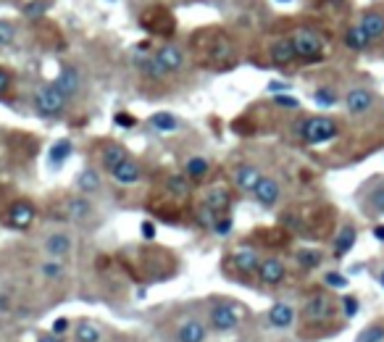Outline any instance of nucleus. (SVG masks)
<instances>
[{
  "label": "nucleus",
  "instance_id": "obj_1",
  "mask_svg": "<svg viewBox=\"0 0 384 342\" xmlns=\"http://www.w3.org/2000/svg\"><path fill=\"white\" fill-rule=\"evenodd\" d=\"M205 321H208V329H214L216 334H229L242 324V308L232 303L229 298H214Z\"/></svg>",
  "mask_w": 384,
  "mask_h": 342
},
{
  "label": "nucleus",
  "instance_id": "obj_2",
  "mask_svg": "<svg viewBox=\"0 0 384 342\" xmlns=\"http://www.w3.org/2000/svg\"><path fill=\"white\" fill-rule=\"evenodd\" d=\"M32 103H34V111H37L40 116H45V119H58V116H64V111H66L68 95L55 85V79H53V82H45V85L37 87Z\"/></svg>",
  "mask_w": 384,
  "mask_h": 342
},
{
  "label": "nucleus",
  "instance_id": "obj_3",
  "mask_svg": "<svg viewBox=\"0 0 384 342\" xmlns=\"http://www.w3.org/2000/svg\"><path fill=\"white\" fill-rule=\"evenodd\" d=\"M290 42H292L295 58H300L305 64H316V61H321V58L327 55V45H324V40H321V34L313 32V29H305V27H303L298 32H292Z\"/></svg>",
  "mask_w": 384,
  "mask_h": 342
},
{
  "label": "nucleus",
  "instance_id": "obj_4",
  "mask_svg": "<svg viewBox=\"0 0 384 342\" xmlns=\"http://www.w3.org/2000/svg\"><path fill=\"white\" fill-rule=\"evenodd\" d=\"M340 135V124L329 116H311L300 124V137L308 145H324Z\"/></svg>",
  "mask_w": 384,
  "mask_h": 342
},
{
  "label": "nucleus",
  "instance_id": "obj_5",
  "mask_svg": "<svg viewBox=\"0 0 384 342\" xmlns=\"http://www.w3.org/2000/svg\"><path fill=\"white\" fill-rule=\"evenodd\" d=\"M258 282L266 285V287H279L287 282V263L277 256L261 258V266H258Z\"/></svg>",
  "mask_w": 384,
  "mask_h": 342
},
{
  "label": "nucleus",
  "instance_id": "obj_6",
  "mask_svg": "<svg viewBox=\"0 0 384 342\" xmlns=\"http://www.w3.org/2000/svg\"><path fill=\"white\" fill-rule=\"evenodd\" d=\"M208 340V321L198 316H184L174 329V342H205Z\"/></svg>",
  "mask_w": 384,
  "mask_h": 342
},
{
  "label": "nucleus",
  "instance_id": "obj_7",
  "mask_svg": "<svg viewBox=\"0 0 384 342\" xmlns=\"http://www.w3.org/2000/svg\"><path fill=\"white\" fill-rule=\"evenodd\" d=\"M42 250H45V256L55 258V261H64V258H68L71 250H74V237L68 235L66 229H55L51 235H45V239H42Z\"/></svg>",
  "mask_w": 384,
  "mask_h": 342
},
{
  "label": "nucleus",
  "instance_id": "obj_8",
  "mask_svg": "<svg viewBox=\"0 0 384 342\" xmlns=\"http://www.w3.org/2000/svg\"><path fill=\"white\" fill-rule=\"evenodd\" d=\"M253 200L261 205V208H274V205L282 200V182L264 174L261 182L253 189Z\"/></svg>",
  "mask_w": 384,
  "mask_h": 342
},
{
  "label": "nucleus",
  "instance_id": "obj_9",
  "mask_svg": "<svg viewBox=\"0 0 384 342\" xmlns=\"http://www.w3.org/2000/svg\"><path fill=\"white\" fill-rule=\"evenodd\" d=\"M345 108L350 116H363L374 108V92L368 87H353L345 95Z\"/></svg>",
  "mask_w": 384,
  "mask_h": 342
},
{
  "label": "nucleus",
  "instance_id": "obj_10",
  "mask_svg": "<svg viewBox=\"0 0 384 342\" xmlns=\"http://www.w3.org/2000/svg\"><path fill=\"white\" fill-rule=\"evenodd\" d=\"M303 316H305L308 321H327V319H332L334 316L332 298H327V295H313V298H308L305 306H303Z\"/></svg>",
  "mask_w": 384,
  "mask_h": 342
},
{
  "label": "nucleus",
  "instance_id": "obj_11",
  "mask_svg": "<svg viewBox=\"0 0 384 342\" xmlns=\"http://www.w3.org/2000/svg\"><path fill=\"white\" fill-rule=\"evenodd\" d=\"M155 61L164 66L166 74H177V71H182V66H184V53L179 45L166 42V45H161V48L155 51Z\"/></svg>",
  "mask_w": 384,
  "mask_h": 342
},
{
  "label": "nucleus",
  "instance_id": "obj_12",
  "mask_svg": "<svg viewBox=\"0 0 384 342\" xmlns=\"http://www.w3.org/2000/svg\"><path fill=\"white\" fill-rule=\"evenodd\" d=\"M232 266L237 274L253 276V274H258L261 256H258V250H253V248H240V250H234L232 253Z\"/></svg>",
  "mask_w": 384,
  "mask_h": 342
},
{
  "label": "nucleus",
  "instance_id": "obj_13",
  "mask_svg": "<svg viewBox=\"0 0 384 342\" xmlns=\"http://www.w3.org/2000/svg\"><path fill=\"white\" fill-rule=\"evenodd\" d=\"M142 176H145V171H142V166H140L134 158H127L121 166H116V169L111 171V179H114L116 185H121V187H132Z\"/></svg>",
  "mask_w": 384,
  "mask_h": 342
},
{
  "label": "nucleus",
  "instance_id": "obj_14",
  "mask_svg": "<svg viewBox=\"0 0 384 342\" xmlns=\"http://www.w3.org/2000/svg\"><path fill=\"white\" fill-rule=\"evenodd\" d=\"M203 205L211 208L216 216H224V213L229 211V205H232V189L224 187V185L211 187L208 192H205V198H203Z\"/></svg>",
  "mask_w": 384,
  "mask_h": 342
},
{
  "label": "nucleus",
  "instance_id": "obj_15",
  "mask_svg": "<svg viewBox=\"0 0 384 342\" xmlns=\"http://www.w3.org/2000/svg\"><path fill=\"white\" fill-rule=\"evenodd\" d=\"M37 219V211L29 200H16V203L8 208V224L16 226V229H29Z\"/></svg>",
  "mask_w": 384,
  "mask_h": 342
},
{
  "label": "nucleus",
  "instance_id": "obj_16",
  "mask_svg": "<svg viewBox=\"0 0 384 342\" xmlns=\"http://www.w3.org/2000/svg\"><path fill=\"white\" fill-rule=\"evenodd\" d=\"M261 176H264V171L258 169V166H253V163H242V166H237L232 171V182L237 189H245V192H253L255 185L261 182Z\"/></svg>",
  "mask_w": 384,
  "mask_h": 342
},
{
  "label": "nucleus",
  "instance_id": "obj_17",
  "mask_svg": "<svg viewBox=\"0 0 384 342\" xmlns=\"http://www.w3.org/2000/svg\"><path fill=\"white\" fill-rule=\"evenodd\" d=\"M266 319H268V326H274V329H290V326L295 324V308L279 300V303H274V306L268 308Z\"/></svg>",
  "mask_w": 384,
  "mask_h": 342
},
{
  "label": "nucleus",
  "instance_id": "obj_18",
  "mask_svg": "<svg viewBox=\"0 0 384 342\" xmlns=\"http://www.w3.org/2000/svg\"><path fill=\"white\" fill-rule=\"evenodd\" d=\"M268 55H271V64L274 66H290L295 61V51H292V42L290 37H277L268 48Z\"/></svg>",
  "mask_w": 384,
  "mask_h": 342
},
{
  "label": "nucleus",
  "instance_id": "obj_19",
  "mask_svg": "<svg viewBox=\"0 0 384 342\" xmlns=\"http://www.w3.org/2000/svg\"><path fill=\"white\" fill-rule=\"evenodd\" d=\"M66 213H68V219H71V222L84 224L87 219H92V216H95V208H92V203L87 200V195H74V198H68Z\"/></svg>",
  "mask_w": 384,
  "mask_h": 342
},
{
  "label": "nucleus",
  "instance_id": "obj_20",
  "mask_svg": "<svg viewBox=\"0 0 384 342\" xmlns=\"http://www.w3.org/2000/svg\"><path fill=\"white\" fill-rule=\"evenodd\" d=\"M129 158V153H127V148L124 145H118V142H108L105 148H103V153H101V166L103 171H111L116 169V166H121L124 161Z\"/></svg>",
  "mask_w": 384,
  "mask_h": 342
},
{
  "label": "nucleus",
  "instance_id": "obj_21",
  "mask_svg": "<svg viewBox=\"0 0 384 342\" xmlns=\"http://www.w3.org/2000/svg\"><path fill=\"white\" fill-rule=\"evenodd\" d=\"M184 174H187V179L195 185V182H203L208 174H211V161L205 158V155H190L187 161H184Z\"/></svg>",
  "mask_w": 384,
  "mask_h": 342
},
{
  "label": "nucleus",
  "instance_id": "obj_22",
  "mask_svg": "<svg viewBox=\"0 0 384 342\" xmlns=\"http://www.w3.org/2000/svg\"><path fill=\"white\" fill-rule=\"evenodd\" d=\"M358 27L368 34L371 42H376V40L384 37V14H379V11H366V14L361 16V24H358Z\"/></svg>",
  "mask_w": 384,
  "mask_h": 342
},
{
  "label": "nucleus",
  "instance_id": "obj_23",
  "mask_svg": "<svg viewBox=\"0 0 384 342\" xmlns=\"http://www.w3.org/2000/svg\"><path fill=\"white\" fill-rule=\"evenodd\" d=\"M355 239H358V229H355L353 224H342L340 235L334 239V258L348 256L353 250V245H355Z\"/></svg>",
  "mask_w": 384,
  "mask_h": 342
},
{
  "label": "nucleus",
  "instance_id": "obj_24",
  "mask_svg": "<svg viewBox=\"0 0 384 342\" xmlns=\"http://www.w3.org/2000/svg\"><path fill=\"white\" fill-rule=\"evenodd\" d=\"M55 85L61 87L68 98H71V95H77V92H79V87H82V77H79V71H77L74 66H64L61 68V74L55 77Z\"/></svg>",
  "mask_w": 384,
  "mask_h": 342
},
{
  "label": "nucleus",
  "instance_id": "obj_25",
  "mask_svg": "<svg viewBox=\"0 0 384 342\" xmlns=\"http://www.w3.org/2000/svg\"><path fill=\"white\" fill-rule=\"evenodd\" d=\"M74 342H103L101 326L95 321H90V319L77 321V326H74Z\"/></svg>",
  "mask_w": 384,
  "mask_h": 342
},
{
  "label": "nucleus",
  "instance_id": "obj_26",
  "mask_svg": "<svg viewBox=\"0 0 384 342\" xmlns=\"http://www.w3.org/2000/svg\"><path fill=\"white\" fill-rule=\"evenodd\" d=\"M148 124H151L155 132H161V135H168V132H177V129H179V119H177L171 111H158V114H153Z\"/></svg>",
  "mask_w": 384,
  "mask_h": 342
},
{
  "label": "nucleus",
  "instance_id": "obj_27",
  "mask_svg": "<svg viewBox=\"0 0 384 342\" xmlns=\"http://www.w3.org/2000/svg\"><path fill=\"white\" fill-rule=\"evenodd\" d=\"M77 189H79L82 195H92V192H98V189H101V174H98L95 169L79 171V176H77Z\"/></svg>",
  "mask_w": 384,
  "mask_h": 342
},
{
  "label": "nucleus",
  "instance_id": "obj_28",
  "mask_svg": "<svg viewBox=\"0 0 384 342\" xmlns=\"http://www.w3.org/2000/svg\"><path fill=\"white\" fill-rule=\"evenodd\" d=\"M190 187H192V182L187 179V174L179 171V174H171L166 179V192L168 195H174V198H184V195H190Z\"/></svg>",
  "mask_w": 384,
  "mask_h": 342
},
{
  "label": "nucleus",
  "instance_id": "obj_29",
  "mask_svg": "<svg viewBox=\"0 0 384 342\" xmlns=\"http://www.w3.org/2000/svg\"><path fill=\"white\" fill-rule=\"evenodd\" d=\"M345 45L350 48V51H366L368 45H371V40H368V34L361 29V27H350L348 32H345Z\"/></svg>",
  "mask_w": 384,
  "mask_h": 342
},
{
  "label": "nucleus",
  "instance_id": "obj_30",
  "mask_svg": "<svg viewBox=\"0 0 384 342\" xmlns=\"http://www.w3.org/2000/svg\"><path fill=\"white\" fill-rule=\"evenodd\" d=\"M366 205L374 213H384V182H376L371 187V192L366 195Z\"/></svg>",
  "mask_w": 384,
  "mask_h": 342
},
{
  "label": "nucleus",
  "instance_id": "obj_31",
  "mask_svg": "<svg viewBox=\"0 0 384 342\" xmlns=\"http://www.w3.org/2000/svg\"><path fill=\"white\" fill-rule=\"evenodd\" d=\"M355 342H384V321H374L366 329H361Z\"/></svg>",
  "mask_w": 384,
  "mask_h": 342
},
{
  "label": "nucleus",
  "instance_id": "obj_32",
  "mask_svg": "<svg viewBox=\"0 0 384 342\" xmlns=\"http://www.w3.org/2000/svg\"><path fill=\"white\" fill-rule=\"evenodd\" d=\"M68 153H71V142L68 140H58L51 148V153H48V161H51L53 166H61L68 158Z\"/></svg>",
  "mask_w": 384,
  "mask_h": 342
},
{
  "label": "nucleus",
  "instance_id": "obj_33",
  "mask_svg": "<svg viewBox=\"0 0 384 342\" xmlns=\"http://www.w3.org/2000/svg\"><path fill=\"white\" fill-rule=\"evenodd\" d=\"M140 68H142V74L151 77V79H164V77H166L164 66L155 61V55H153V58H142V61H140Z\"/></svg>",
  "mask_w": 384,
  "mask_h": 342
},
{
  "label": "nucleus",
  "instance_id": "obj_34",
  "mask_svg": "<svg viewBox=\"0 0 384 342\" xmlns=\"http://www.w3.org/2000/svg\"><path fill=\"white\" fill-rule=\"evenodd\" d=\"M321 261H324V256L318 250H298V263L303 269H318Z\"/></svg>",
  "mask_w": 384,
  "mask_h": 342
},
{
  "label": "nucleus",
  "instance_id": "obj_35",
  "mask_svg": "<svg viewBox=\"0 0 384 342\" xmlns=\"http://www.w3.org/2000/svg\"><path fill=\"white\" fill-rule=\"evenodd\" d=\"M40 274L45 276V279H58L61 274H64V266H61V261H55V258H48L42 266H40Z\"/></svg>",
  "mask_w": 384,
  "mask_h": 342
},
{
  "label": "nucleus",
  "instance_id": "obj_36",
  "mask_svg": "<svg viewBox=\"0 0 384 342\" xmlns=\"http://www.w3.org/2000/svg\"><path fill=\"white\" fill-rule=\"evenodd\" d=\"M16 40V27L11 24V21H0V45L5 48V45H11Z\"/></svg>",
  "mask_w": 384,
  "mask_h": 342
},
{
  "label": "nucleus",
  "instance_id": "obj_37",
  "mask_svg": "<svg viewBox=\"0 0 384 342\" xmlns=\"http://www.w3.org/2000/svg\"><path fill=\"white\" fill-rule=\"evenodd\" d=\"M313 98H316L318 105H334V103H337V95H334L332 87H318Z\"/></svg>",
  "mask_w": 384,
  "mask_h": 342
},
{
  "label": "nucleus",
  "instance_id": "obj_38",
  "mask_svg": "<svg viewBox=\"0 0 384 342\" xmlns=\"http://www.w3.org/2000/svg\"><path fill=\"white\" fill-rule=\"evenodd\" d=\"M324 285H327V287H340V290H342V287H348V279L337 272H327L324 274Z\"/></svg>",
  "mask_w": 384,
  "mask_h": 342
},
{
  "label": "nucleus",
  "instance_id": "obj_39",
  "mask_svg": "<svg viewBox=\"0 0 384 342\" xmlns=\"http://www.w3.org/2000/svg\"><path fill=\"white\" fill-rule=\"evenodd\" d=\"M11 85H14V77H11V71L0 66V95H3V92H8V90H11Z\"/></svg>",
  "mask_w": 384,
  "mask_h": 342
},
{
  "label": "nucleus",
  "instance_id": "obj_40",
  "mask_svg": "<svg viewBox=\"0 0 384 342\" xmlns=\"http://www.w3.org/2000/svg\"><path fill=\"white\" fill-rule=\"evenodd\" d=\"M229 226H232L229 219H221V216H218L216 224H214V232H216V235H227V232H229Z\"/></svg>",
  "mask_w": 384,
  "mask_h": 342
},
{
  "label": "nucleus",
  "instance_id": "obj_41",
  "mask_svg": "<svg viewBox=\"0 0 384 342\" xmlns=\"http://www.w3.org/2000/svg\"><path fill=\"white\" fill-rule=\"evenodd\" d=\"M342 306H345V316H355L358 300H355V298H342Z\"/></svg>",
  "mask_w": 384,
  "mask_h": 342
},
{
  "label": "nucleus",
  "instance_id": "obj_42",
  "mask_svg": "<svg viewBox=\"0 0 384 342\" xmlns=\"http://www.w3.org/2000/svg\"><path fill=\"white\" fill-rule=\"evenodd\" d=\"M14 308V300H11V295L8 292H0V313H8Z\"/></svg>",
  "mask_w": 384,
  "mask_h": 342
},
{
  "label": "nucleus",
  "instance_id": "obj_43",
  "mask_svg": "<svg viewBox=\"0 0 384 342\" xmlns=\"http://www.w3.org/2000/svg\"><path fill=\"white\" fill-rule=\"evenodd\" d=\"M42 11H45V3H32V5H27V8H24V14H27V16H40Z\"/></svg>",
  "mask_w": 384,
  "mask_h": 342
},
{
  "label": "nucleus",
  "instance_id": "obj_44",
  "mask_svg": "<svg viewBox=\"0 0 384 342\" xmlns=\"http://www.w3.org/2000/svg\"><path fill=\"white\" fill-rule=\"evenodd\" d=\"M64 332H68V319H58L53 324V334H64Z\"/></svg>",
  "mask_w": 384,
  "mask_h": 342
},
{
  "label": "nucleus",
  "instance_id": "obj_45",
  "mask_svg": "<svg viewBox=\"0 0 384 342\" xmlns=\"http://www.w3.org/2000/svg\"><path fill=\"white\" fill-rule=\"evenodd\" d=\"M140 229H142V237H145V239L155 237V226H153L151 222H142V226H140Z\"/></svg>",
  "mask_w": 384,
  "mask_h": 342
},
{
  "label": "nucleus",
  "instance_id": "obj_46",
  "mask_svg": "<svg viewBox=\"0 0 384 342\" xmlns=\"http://www.w3.org/2000/svg\"><path fill=\"white\" fill-rule=\"evenodd\" d=\"M116 124H121V127H134V116H127V114H118V116H116Z\"/></svg>",
  "mask_w": 384,
  "mask_h": 342
},
{
  "label": "nucleus",
  "instance_id": "obj_47",
  "mask_svg": "<svg viewBox=\"0 0 384 342\" xmlns=\"http://www.w3.org/2000/svg\"><path fill=\"white\" fill-rule=\"evenodd\" d=\"M37 342H64V337H61V334H42V337H40V340Z\"/></svg>",
  "mask_w": 384,
  "mask_h": 342
},
{
  "label": "nucleus",
  "instance_id": "obj_48",
  "mask_svg": "<svg viewBox=\"0 0 384 342\" xmlns=\"http://www.w3.org/2000/svg\"><path fill=\"white\" fill-rule=\"evenodd\" d=\"M277 103H279V105H290V108H298V101H292V98H282V95L277 98Z\"/></svg>",
  "mask_w": 384,
  "mask_h": 342
},
{
  "label": "nucleus",
  "instance_id": "obj_49",
  "mask_svg": "<svg viewBox=\"0 0 384 342\" xmlns=\"http://www.w3.org/2000/svg\"><path fill=\"white\" fill-rule=\"evenodd\" d=\"M268 90H271V92H284V90H287V85H282V82H271V85H268Z\"/></svg>",
  "mask_w": 384,
  "mask_h": 342
},
{
  "label": "nucleus",
  "instance_id": "obj_50",
  "mask_svg": "<svg viewBox=\"0 0 384 342\" xmlns=\"http://www.w3.org/2000/svg\"><path fill=\"white\" fill-rule=\"evenodd\" d=\"M374 237L379 239V242H384V226H374Z\"/></svg>",
  "mask_w": 384,
  "mask_h": 342
},
{
  "label": "nucleus",
  "instance_id": "obj_51",
  "mask_svg": "<svg viewBox=\"0 0 384 342\" xmlns=\"http://www.w3.org/2000/svg\"><path fill=\"white\" fill-rule=\"evenodd\" d=\"M379 285H382V287H384V269H382V272H379Z\"/></svg>",
  "mask_w": 384,
  "mask_h": 342
},
{
  "label": "nucleus",
  "instance_id": "obj_52",
  "mask_svg": "<svg viewBox=\"0 0 384 342\" xmlns=\"http://www.w3.org/2000/svg\"><path fill=\"white\" fill-rule=\"evenodd\" d=\"M279 3H290V0H279Z\"/></svg>",
  "mask_w": 384,
  "mask_h": 342
}]
</instances>
